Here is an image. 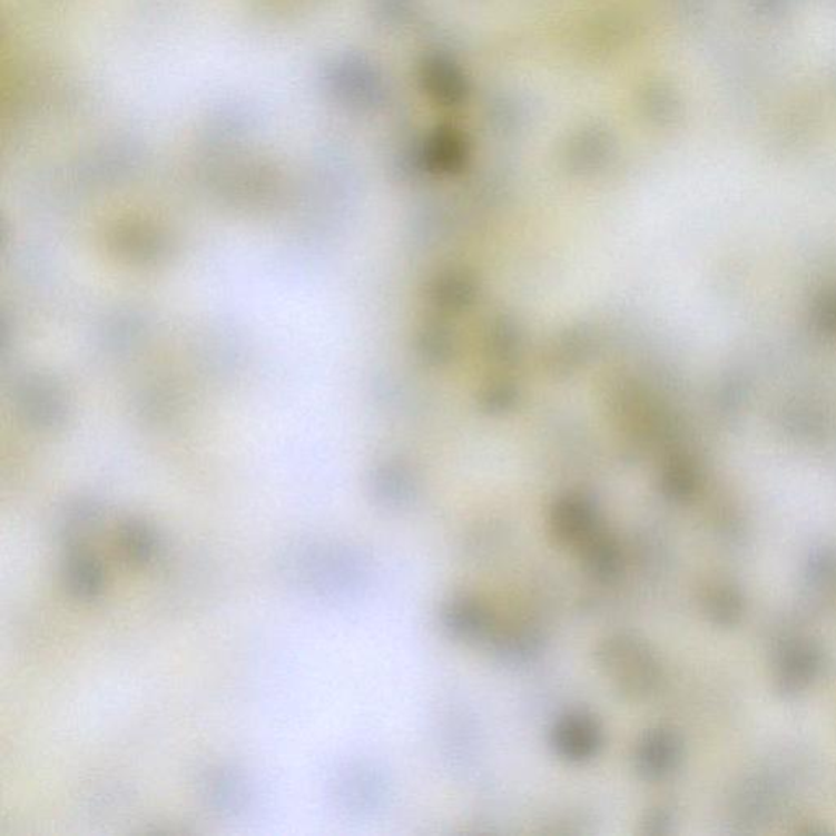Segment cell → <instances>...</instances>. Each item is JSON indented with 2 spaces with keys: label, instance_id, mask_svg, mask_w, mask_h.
Wrapping results in <instances>:
<instances>
[{
  "label": "cell",
  "instance_id": "10",
  "mask_svg": "<svg viewBox=\"0 0 836 836\" xmlns=\"http://www.w3.org/2000/svg\"><path fill=\"white\" fill-rule=\"evenodd\" d=\"M104 510L94 500H77L62 510L56 521L55 534L68 549L83 548L99 531Z\"/></svg>",
  "mask_w": 836,
  "mask_h": 836
},
{
  "label": "cell",
  "instance_id": "7",
  "mask_svg": "<svg viewBox=\"0 0 836 836\" xmlns=\"http://www.w3.org/2000/svg\"><path fill=\"white\" fill-rule=\"evenodd\" d=\"M551 537L559 545L579 551L594 534L600 533L597 510L586 500L569 499L554 506Z\"/></svg>",
  "mask_w": 836,
  "mask_h": 836
},
{
  "label": "cell",
  "instance_id": "1",
  "mask_svg": "<svg viewBox=\"0 0 836 836\" xmlns=\"http://www.w3.org/2000/svg\"><path fill=\"white\" fill-rule=\"evenodd\" d=\"M275 570L289 590L311 598H338L356 590L365 570L356 552L338 542L289 541L276 554Z\"/></svg>",
  "mask_w": 836,
  "mask_h": 836
},
{
  "label": "cell",
  "instance_id": "11",
  "mask_svg": "<svg viewBox=\"0 0 836 836\" xmlns=\"http://www.w3.org/2000/svg\"><path fill=\"white\" fill-rule=\"evenodd\" d=\"M117 544L126 561L135 565H149L163 552V537L145 520H128L121 524Z\"/></svg>",
  "mask_w": 836,
  "mask_h": 836
},
{
  "label": "cell",
  "instance_id": "8",
  "mask_svg": "<svg viewBox=\"0 0 836 836\" xmlns=\"http://www.w3.org/2000/svg\"><path fill=\"white\" fill-rule=\"evenodd\" d=\"M62 586L79 601L99 600L107 589V570L87 549H68L61 565Z\"/></svg>",
  "mask_w": 836,
  "mask_h": 836
},
{
  "label": "cell",
  "instance_id": "4",
  "mask_svg": "<svg viewBox=\"0 0 836 836\" xmlns=\"http://www.w3.org/2000/svg\"><path fill=\"white\" fill-rule=\"evenodd\" d=\"M603 729L590 714H565L552 727L551 745L562 760H591L603 747Z\"/></svg>",
  "mask_w": 836,
  "mask_h": 836
},
{
  "label": "cell",
  "instance_id": "3",
  "mask_svg": "<svg viewBox=\"0 0 836 836\" xmlns=\"http://www.w3.org/2000/svg\"><path fill=\"white\" fill-rule=\"evenodd\" d=\"M203 806L219 817H239L250 809L255 789L243 769L233 765L208 766L198 778Z\"/></svg>",
  "mask_w": 836,
  "mask_h": 836
},
{
  "label": "cell",
  "instance_id": "14",
  "mask_svg": "<svg viewBox=\"0 0 836 836\" xmlns=\"http://www.w3.org/2000/svg\"><path fill=\"white\" fill-rule=\"evenodd\" d=\"M711 613L716 616L717 621L724 622V624L732 622L734 618H737L740 613V601L734 598L730 591H724L711 601Z\"/></svg>",
  "mask_w": 836,
  "mask_h": 836
},
{
  "label": "cell",
  "instance_id": "9",
  "mask_svg": "<svg viewBox=\"0 0 836 836\" xmlns=\"http://www.w3.org/2000/svg\"><path fill=\"white\" fill-rule=\"evenodd\" d=\"M681 745L670 730H650L640 738L635 751V765L639 775L647 779H659L677 768L680 761Z\"/></svg>",
  "mask_w": 836,
  "mask_h": 836
},
{
  "label": "cell",
  "instance_id": "12",
  "mask_svg": "<svg viewBox=\"0 0 836 836\" xmlns=\"http://www.w3.org/2000/svg\"><path fill=\"white\" fill-rule=\"evenodd\" d=\"M579 554L583 569L593 579L600 582L618 579L622 567V552L614 538L600 531L579 549Z\"/></svg>",
  "mask_w": 836,
  "mask_h": 836
},
{
  "label": "cell",
  "instance_id": "13",
  "mask_svg": "<svg viewBox=\"0 0 836 836\" xmlns=\"http://www.w3.org/2000/svg\"><path fill=\"white\" fill-rule=\"evenodd\" d=\"M818 668V656L809 647H797L783 660V681L787 688H800L809 683Z\"/></svg>",
  "mask_w": 836,
  "mask_h": 836
},
{
  "label": "cell",
  "instance_id": "2",
  "mask_svg": "<svg viewBox=\"0 0 836 836\" xmlns=\"http://www.w3.org/2000/svg\"><path fill=\"white\" fill-rule=\"evenodd\" d=\"M597 663L616 692L643 698L656 688L659 665L646 643L629 636H611L598 646Z\"/></svg>",
  "mask_w": 836,
  "mask_h": 836
},
{
  "label": "cell",
  "instance_id": "6",
  "mask_svg": "<svg viewBox=\"0 0 836 836\" xmlns=\"http://www.w3.org/2000/svg\"><path fill=\"white\" fill-rule=\"evenodd\" d=\"M442 622L451 638L463 642H479L492 638L496 631L495 616L489 604L468 593L454 594L444 603Z\"/></svg>",
  "mask_w": 836,
  "mask_h": 836
},
{
  "label": "cell",
  "instance_id": "5",
  "mask_svg": "<svg viewBox=\"0 0 836 836\" xmlns=\"http://www.w3.org/2000/svg\"><path fill=\"white\" fill-rule=\"evenodd\" d=\"M328 787L334 803L350 814H365L376 809L383 797L380 775L362 763L342 766Z\"/></svg>",
  "mask_w": 836,
  "mask_h": 836
}]
</instances>
